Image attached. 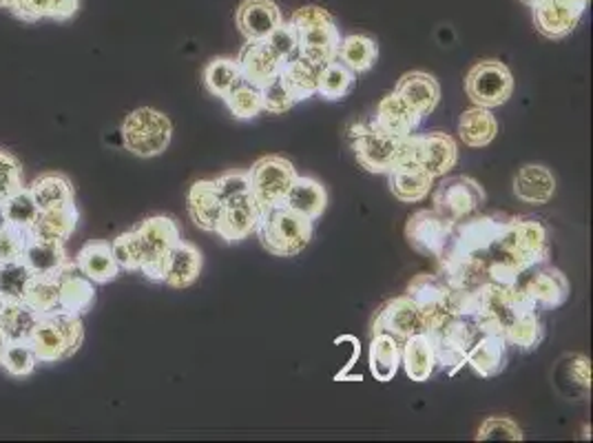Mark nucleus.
<instances>
[{"instance_id": "864d4df0", "label": "nucleus", "mask_w": 593, "mask_h": 443, "mask_svg": "<svg viewBox=\"0 0 593 443\" xmlns=\"http://www.w3.org/2000/svg\"><path fill=\"white\" fill-rule=\"evenodd\" d=\"M478 441H499V439H505V441H521L523 439V430L521 425L510 419V417H489L482 421V425L478 428V434H476Z\"/></svg>"}, {"instance_id": "b1692460", "label": "nucleus", "mask_w": 593, "mask_h": 443, "mask_svg": "<svg viewBox=\"0 0 593 443\" xmlns=\"http://www.w3.org/2000/svg\"><path fill=\"white\" fill-rule=\"evenodd\" d=\"M75 266L93 282V284H109L120 276V264L114 255L109 242L95 240L84 244L75 255Z\"/></svg>"}, {"instance_id": "f257e3e1", "label": "nucleus", "mask_w": 593, "mask_h": 443, "mask_svg": "<svg viewBox=\"0 0 593 443\" xmlns=\"http://www.w3.org/2000/svg\"><path fill=\"white\" fill-rule=\"evenodd\" d=\"M549 259L547 229L534 218H514L482 255L485 282L499 287L521 284L536 266Z\"/></svg>"}, {"instance_id": "72a5a7b5", "label": "nucleus", "mask_w": 593, "mask_h": 443, "mask_svg": "<svg viewBox=\"0 0 593 443\" xmlns=\"http://www.w3.org/2000/svg\"><path fill=\"white\" fill-rule=\"evenodd\" d=\"M499 133V120L485 107H472L458 118V138L469 149L487 147Z\"/></svg>"}, {"instance_id": "f704fd0d", "label": "nucleus", "mask_w": 593, "mask_h": 443, "mask_svg": "<svg viewBox=\"0 0 593 443\" xmlns=\"http://www.w3.org/2000/svg\"><path fill=\"white\" fill-rule=\"evenodd\" d=\"M80 10V0H16L10 10L23 23L71 21Z\"/></svg>"}, {"instance_id": "6ab92c4d", "label": "nucleus", "mask_w": 593, "mask_h": 443, "mask_svg": "<svg viewBox=\"0 0 593 443\" xmlns=\"http://www.w3.org/2000/svg\"><path fill=\"white\" fill-rule=\"evenodd\" d=\"M510 343L503 333H480L478 339L467 350L465 366H469L478 377H497L508 369Z\"/></svg>"}, {"instance_id": "20e7f679", "label": "nucleus", "mask_w": 593, "mask_h": 443, "mask_svg": "<svg viewBox=\"0 0 593 443\" xmlns=\"http://www.w3.org/2000/svg\"><path fill=\"white\" fill-rule=\"evenodd\" d=\"M261 246L277 257L300 255L313 240V220L288 209L286 205L264 209L255 231Z\"/></svg>"}, {"instance_id": "9b49d317", "label": "nucleus", "mask_w": 593, "mask_h": 443, "mask_svg": "<svg viewBox=\"0 0 593 443\" xmlns=\"http://www.w3.org/2000/svg\"><path fill=\"white\" fill-rule=\"evenodd\" d=\"M485 191L469 175H450L437 185L432 194V209L450 222H461L476 215L485 207Z\"/></svg>"}, {"instance_id": "c9c22d12", "label": "nucleus", "mask_w": 593, "mask_h": 443, "mask_svg": "<svg viewBox=\"0 0 593 443\" xmlns=\"http://www.w3.org/2000/svg\"><path fill=\"white\" fill-rule=\"evenodd\" d=\"M402 366V341L376 333L370 341V373L376 382H392Z\"/></svg>"}, {"instance_id": "e2e57ef3", "label": "nucleus", "mask_w": 593, "mask_h": 443, "mask_svg": "<svg viewBox=\"0 0 593 443\" xmlns=\"http://www.w3.org/2000/svg\"><path fill=\"white\" fill-rule=\"evenodd\" d=\"M3 306H5V298H3V295H0V311H3Z\"/></svg>"}, {"instance_id": "e433bc0d", "label": "nucleus", "mask_w": 593, "mask_h": 443, "mask_svg": "<svg viewBox=\"0 0 593 443\" xmlns=\"http://www.w3.org/2000/svg\"><path fill=\"white\" fill-rule=\"evenodd\" d=\"M40 211L75 205V191L65 173H43L30 187Z\"/></svg>"}, {"instance_id": "9d476101", "label": "nucleus", "mask_w": 593, "mask_h": 443, "mask_svg": "<svg viewBox=\"0 0 593 443\" xmlns=\"http://www.w3.org/2000/svg\"><path fill=\"white\" fill-rule=\"evenodd\" d=\"M246 173H248V191L253 194L261 209L283 205L296 177L294 164L281 155H264Z\"/></svg>"}, {"instance_id": "5fc2aeb1", "label": "nucleus", "mask_w": 593, "mask_h": 443, "mask_svg": "<svg viewBox=\"0 0 593 443\" xmlns=\"http://www.w3.org/2000/svg\"><path fill=\"white\" fill-rule=\"evenodd\" d=\"M30 237H32L30 231L14 226V224H8V226L0 229V264L23 259V253H25Z\"/></svg>"}, {"instance_id": "de8ad7c7", "label": "nucleus", "mask_w": 593, "mask_h": 443, "mask_svg": "<svg viewBox=\"0 0 593 443\" xmlns=\"http://www.w3.org/2000/svg\"><path fill=\"white\" fill-rule=\"evenodd\" d=\"M38 358L30 343V339L25 341H8L3 360H0V366L8 371V375L12 377H30L36 366H38Z\"/></svg>"}, {"instance_id": "8fccbe9b", "label": "nucleus", "mask_w": 593, "mask_h": 443, "mask_svg": "<svg viewBox=\"0 0 593 443\" xmlns=\"http://www.w3.org/2000/svg\"><path fill=\"white\" fill-rule=\"evenodd\" d=\"M32 276V269L23 259L3 261L0 264V295L5 300H23Z\"/></svg>"}, {"instance_id": "58836bf2", "label": "nucleus", "mask_w": 593, "mask_h": 443, "mask_svg": "<svg viewBox=\"0 0 593 443\" xmlns=\"http://www.w3.org/2000/svg\"><path fill=\"white\" fill-rule=\"evenodd\" d=\"M23 261L30 266L32 273H58L62 266L69 261L65 242H54V240H40V237H30Z\"/></svg>"}, {"instance_id": "603ef678", "label": "nucleus", "mask_w": 593, "mask_h": 443, "mask_svg": "<svg viewBox=\"0 0 593 443\" xmlns=\"http://www.w3.org/2000/svg\"><path fill=\"white\" fill-rule=\"evenodd\" d=\"M261 103H264V112H268L272 116L288 114L296 105L292 94L288 92L286 82L281 80V75L272 78L268 84L261 86Z\"/></svg>"}, {"instance_id": "0eeeda50", "label": "nucleus", "mask_w": 593, "mask_h": 443, "mask_svg": "<svg viewBox=\"0 0 593 443\" xmlns=\"http://www.w3.org/2000/svg\"><path fill=\"white\" fill-rule=\"evenodd\" d=\"M458 162V144L447 133H412L402 138V149L394 166H417L430 173L434 180L443 177Z\"/></svg>"}, {"instance_id": "412c9836", "label": "nucleus", "mask_w": 593, "mask_h": 443, "mask_svg": "<svg viewBox=\"0 0 593 443\" xmlns=\"http://www.w3.org/2000/svg\"><path fill=\"white\" fill-rule=\"evenodd\" d=\"M235 23L248 43L266 40L281 23V10L272 0H244L235 12Z\"/></svg>"}, {"instance_id": "37998d69", "label": "nucleus", "mask_w": 593, "mask_h": 443, "mask_svg": "<svg viewBox=\"0 0 593 443\" xmlns=\"http://www.w3.org/2000/svg\"><path fill=\"white\" fill-rule=\"evenodd\" d=\"M505 339L510 346H514L521 352H530L534 348H538L545 339V324L538 315V311L521 315L519 319H514L505 330H503Z\"/></svg>"}, {"instance_id": "4468645a", "label": "nucleus", "mask_w": 593, "mask_h": 443, "mask_svg": "<svg viewBox=\"0 0 593 443\" xmlns=\"http://www.w3.org/2000/svg\"><path fill=\"white\" fill-rule=\"evenodd\" d=\"M261 207L257 205V200L253 198L251 191L237 194L229 200H224V209H222V218L218 222L216 233L229 242V244H237L246 237H251L261 220Z\"/></svg>"}, {"instance_id": "7c9ffc66", "label": "nucleus", "mask_w": 593, "mask_h": 443, "mask_svg": "<svg viewBox=\"0 0 593 443\" xmlns=\"http://www.w3.org/2000/svg\"><path fill=\"white\" fill-rule=\"evenodd\" d=\"M554 384L567 399H584L591 393V362L584 354H565L554 371Z\"/></svg>"}, {"instance_id": "49530a36", "label": "nucleus", "mask_w": 593, "mask_h": 443, "mask_svg": "<svg viewBox=\"0 0 593 443\" xmlns=\"http://www.w3.org/2000/svg\"><path fill=\"white\" fill-rule=\"evenodd\" d=\"M231 114L237 120H253L264 112V103H261V89L240 80L231 92L224 96Z\"/></svg>"}, {"instance_id": "13d9d810", "label": "nucleus", "mask_w": 593, "mask_h": 443, "mask_svg": "<svg viewBox=\"0 0 593 443\" xmlns=\"http://www.w3.org/2000/svg\"><path fill=\"white\" fill-rule=\"evenodd\" d=\"M5 346H8V337L3 335V330H0V360H3V352H5Z\"/></svg>"}, {"instance_id": "f3484780", "label": "nucleus", "mask_w": 593, "mask_h": 443, "mask_svg": "<svg viewBox=\"0 0 593 443\" xmlns=\"http://www.w3.org/2000/svg\"><path fill=\"white\" fill-rule=\"evenodd\" d=\"M452 224L454 222L445 220L434 209H421L408 218L406 240L417 253L437 257L447 242Z\"/></svg>"}, {"instance_id": "c03bdc74", "label": "nucleus", "mask_w": 593, "mask_h": 443, "mask_svg": "<svg viewBox=\"0 0 593 443\" xmlns=\"http://www.w3.org/2000/svg\"><path fill=\"white\" fill-rule=\"evenodd\" d=\"M242 80L240 75V65L237 58H213L207 67H205V84L209 89V94L224 98L231 89Z\"/></svg>"}, {"instance_id": "4c0bfd02", "label": "nucleus", "mask_w": 593, "mask_h": 443, "mask_svg": "<svg viewBox=\"0 0 593 443\" xmlns=\"http://www.w3.org/2000/svg\"><path fill=\"white\" fill-rule=\"evenodd\" d=\"M78 220H80V213H78L75 205L60 207V209H47V211L38 213L30 233L40 240L67 242L73 235Z\"/></svg>"}, {"instance_id": "dca6fc26", "label": "nucleus", "mask_w": 593, "mask_h": 443, "mask_svg": "<svg viewBox=\"0 0 593 443\" xmlns=\"http://www.w3.org/2000/svg\"><path fill=\"white\" fill-rule=\"evenodd\" d=\"M521 287L538 311H551L562 306L571 291L567 276L560 269H554L547 261L532 269L525 282H521Z\"/></svg>"}, {"instance_id": "aec40b11", "label": "nucleus", "mask_w": 593, "mask_h": 443, "mask_svg": "<svg viewBox=\"0 0 593 443\" xmlns=\"http://www.w3.org/2000/svg\"><path fill=\"white\" fill-rule=\"evenodd\" d=\"M58 276V308L84 315L95 304V284L78 269L75 261H67Z\"/></svg>"}, {"instance_id": "c85d7f7f", "label": "nucleus", "mask_w": 593, "mask_h": 443, "mask_svg": "<svg viewBox=\"0 0 593 443\" xmlns=\"http://www.w3.org/2000/svg\"><path fill=\"white\" fill-rule=\"evenodd\" d=\"M283 205L315 222L324 215L328 207V191L319 180H315V177L296 175Z\"/></svg>"}, {"instance_id": "a878e982", "label": "nucleus", "mask_w": 593, "mask_h": 443, "mask_svg": "<svg viewBox=\"0 0 593 443\" xmlns=\"http://www.w3.org/2000/svg\"><path fill=\"white\" fill-rule=\"evenodd\" d=\"M421 116L408 105L404 103L397 94H387L381 98V103L376 105V116L372 120V125L394 138H408L412 133H417V129L421 127Z\"/></svg>"}, {"instance_id": "393cba45", "label": "nucleus", "mask_w": 593, "mask_h": 443, "mask_svg": "<svg viewBox=\"0 0 593 443\" xmlns=\"http://www.w3.org/2000/svg\"><path fill=\"white\" fill-rule=\"evenodd\" d=\"M186 209L197 229L216 233L218 222L222 218V209H224V200L220 198L216 183L213 180L193 183L186 196Z\"/></svg>"}, {"instance_id": "2f4dec72", "label": "nucleus", "mask_w": 593, "mask_h": 443, "mask_svg": "<svg viewBox=\"0 0 593 443\" xmlns=\"http://www.w3.org/2000/svg\"><path fill=\"white\" fill-rule=\"evenodd\" d=\"M387 180L392 196L408 205L423 202L434 189V177L417 166H392L387 171Z\"/></svg>"}, {"instance_id": "bf43d9fd", "label": "nucleus", "mask_w": 593, "mask_h": 443, "mask_svg": "<svg viewBox=\"0 0 593 443\" xmlns=\"http://www.w3.org/2000/svg\"><path fill=\"white\" fill-rule=\"evenodd\" d=\"M16 0H0V10H12Z\"/></svg>"}, {"instance_id": "423d86ee", "label": "nucleus", "mask_w": 593, "mask_h": 443, "mask_svg": "<svg viewBox=\"0 0 593 443\" xmlns=\"http://www.w3.org/2000/svg\"><path fill=\"white\" fill-rule=\"evenodd\" d=\"M432 339L434 354H437V369H443L447 377H454L467 360V350L478 339L480 328L474 315H458L447 313L439 324L426 330Z\"/></svg>"}, {"instance_id": "4d7b16f0", "label": "nucleus", "mask_w": 593, "mask_h": 443, "mask_svg": "<svg viewBox=\"0 0 593 443\" xmlns=\"http://www.w3.org/2000/svg\"><path fill=\"white\" fill-rule=\"evenodd\" d=\"M213 183H216V189H218L220 198L229 200V198H233L237 194L248 191V173L246 171L224 173V175H220L218 180H213Z\"/></svg>"}, {"instance_id": "c756f323", "label": "nucleus", "mask_w": 593, "mask_h": 443, "mask_svg": "<svg viewBox=\"0 0 593 443\" xmlns=\"http://www.w3.org/2000/svg\"><path fill=\"white\" fill-rule=\"evenodd\" d=\"M402 366L412 382H428L437 371V354L428 333L410 335L402 341Z\"/></svg>"}, {"instance_id": "7ed1b4c3", "label": "nucleus", "mask_w": 593, "mask_h": 443, "mask_svg": "<svg viewBox=\"0 0 593 443\" xmlns=\"http://www.w3.org/2000/svg\"><path fill=\"white\" fill-rule=\"evenodd\" d=\"M82 341H84L82 315L62 308L40 313L30 337V343L40 364H58L73 358L80 350Z\"/></svg>"}, {"instance_id": "052dcab7", "label": "nucleus", "mask_w": 593, "mask_h": 443, "mask_svg": "<svg viewBox=\"0 0 593 443\" xmlns=\"http://www.w3.org/2000/svg\"><path fill=\"white\" fill-rule=\"evenodd\" d=\"M10 222H8V218H5V209H3V205H0V229H3V226H8Z\"/></svg>"}, {"instance_id": "cd10ccee", "label": "nucleus", "mask_w": 593, "mask_h": 443, "mask_svg": "<svg viewBox=\"0 0 593 443\" xmlns=\"http://www.w3.org/2000/svg\"><path fill=\"white\" fill-rule=\"evenodd\" d=\"M556 194V177L543 164H525L514 177V196L525 205H547Z\"/></svg>"}, {"instance_id": "6e6d98bb", "label": "nucleus", "mask_w": 593, "mask_h": 443, "mask_svg": "<svg viewBox=\"0 0 593 443\" xmlns=\"http://www.w3.org/2000/svg\"><path fill=\"white\" fill-rule=\"evenodd\" d=\"M268 47L286 62L292 56H296V47H300V38H296V30L294 25L288 21H283L268 38H266Z\"/></svg>"}, {"instance_id": "79ce46f5", "label": "nucleus", "mask_w": 593, "mask_h": 443, "mask_svg": "<svg viewBox=\"0 0 593 443\" xmlns=\"http://www.w3.org/2000/svg\"><path fill=\"white\" fill-rule=\"evenodd\" d=\"M354 82H357V73L352 69H348L339 60H330L322 65V71L317 78V96L330 103L344 101L354 89Z\"/></svg>"}, {"instance_id": "09e8293b", "label": "nucleus", "mask_w": 593, "mask_h": 443, "mask_svg": "<svg viewBox=\"0 0 593 443\" xmlns=\"http://www.w3.org/2000/svg\"><path fill=\"white\" fill-rule=\"evenodd\" d=\"M3 209H5V218L10 224L14 226H21L25 231H32L40 209L30 191V187H23L19 189L14 196H10L5 202H3Z\"/></svg>"}, {"instance_id": "6e6552de", "label": "nucleus", "mask_w": 593, "mask_h": 443, "mask_svg": "<svg viewBox=\"0 0 593 443\" xmlns=\"http://www.w3.org/2000/svg\"><path fill=\"white\" fill-rule=\"evenodd\" d=\"M123 142L138 158H155L164 153L173 138L168 116L153 107H140L123 123Z\"/></svg>"}, {"instance_id": "39448f33", "label": "nucleus", "mask_w": 593, "mask_h": 443, "mask_svg": "<svg viewBox=\"0 0 593 443\" xmlns=\"http://www.w3.org/2000/svg\"><path fill=\"white\" fill-rule=\"evenodd\" d=\"M290 23L296 30V38H300L296 54L317 65L337 60L341 32L330 12L317 5H306L292 14Z\"/></svg>"}, {"instance_id": "ddd939ff", "label": "nucleus", "mask_w": 593, "mask_h": 443, "mask_svg": "<svg viewBox=\"0 0 593 443\" xmlns=\"http://www.w3.org/2000/svg\"><path fill=\"white\" fill-rule=\"evenodd\" d=\"M589 0H540L534 5V25L549 40L569 36L582 21Z\"/></svg>"}, {"instance_id": "a19ab883", "label": "nucleus", "mask_w": 593, "mask_h": 443, "mask_svg": "<svg viewBox=\"0 0 593 443\" xmlns=\"http://www.w3.org/2000/svg\"><path fill=\"white\" fill-rule=\"evenodd\" d=\"M38 322V313L23 300H5L0 311V330L8 341H25L32 337V330Z\"/></svg>"}, {"instance_id": "bb28decb", "label": "nucleus", "mask_w": 593, "mask_h": 443, "mask_svg": "<svg viewBox=\"0 0 593 443\" xmlns=\"http://www.w3.org/2000/svg\"><path fill=\"white\" fill-rule=\"evenodd\" d=\"M202 253L195 244L179 240L177 246L171 250L168 261H166V271H164V284L171 289H188L195 284V280L202 273Z\"/></svg>"}, {"instance_id": "a18cd8bd", "label": "nucleus", "mask_w": 593, "mask_h": 443, "mask_svg": "<svg viewBox=\"0 0 593 443\" xmlns=\"http://www.w3.org/2000/svg\"><path fill=\"white\" fill-rule=\"evenodd\" d=\"M23 302H27L38 315L58 308V276L56 273H34Z\"/></svg>"}, {"instance_id": "4be33fe9", "label": "nucleus", "mask_w": 593, "mask_h": 443, "mask_svg": "<svg viewBox=\"0 0 593 443\" xmlns=\"http://www.w3.org/2000/svg\"><path fill=\"white\" fill-rule=\"evenodd\" d=\"M394 94L408 103L421 118H426L437 109L441 101V84L432 73L408 71L399 78L397 86H394Z\"/></svg>"}, {"instance_id": "680f3d73", "label": "nucleus", "mask_w": 593, "mask_h": 443, "mask_svg": "<svg viewBox=\"0 0 593 443\" xmlns=\"http://www.w3.org/2000/svg\"><path fill=\"white\" fill-rule=\"evenodd\" d=\"M521 3H523V5H527V8H534V5H538V3H540V0H521Z\"/></svg>"}, {"instance_id": "f8f14e48", "label": "nucleus", "mask_w": 593, "mask_h": 443, "mask_svg": "<svg viewBox=\"0 0 593 443\" xmlns=\"http://www.w3.org/2000/svg\"><path fill=\"white\" fill-rule=\"evenodd\" d=\"M357 162L370 173H387L397 162L402 138H394L374 125H354L350 129Z\"/></svg>"}, {"instance_id": "5701e85b", "label": "nucleus", "mask_w": 593, "mask_h": 443, "mask_svg": "<svg viewBox=\"0 0 593 443\" xmlns=\"http://www.w3.org/2000/svg\"><path fill=\"white\" fill-rule=\"evenodd\" d=\"M237 65H240L242 80L261 89L264 84H268L272 78L281 73L283 60L268 47L266 40H255L242 49Z\"/></svg>"}, {"instance_id": "1a4fd4ad", "label": "nucleus", "mask_w": 593, "mask_h": 443, "mask_svg": "<svg viewBox=\"0 0 593 443\" xmlns=\"http://www.w3.org/2000/svg\"><path fill=\"white\" fill-rule=\"evenodd\" d=\"M514 75L501 60H480L465 78V94L476 107L497 109L512 98Z\"/></svg>"}, {"instance_id": "f03ea898", "label": "nucleus", "mask_w": 593, "mask_h": 443, "mask_svg": "<svg viewBox=\"0 0 593 443\" xmlns=\"http://www.w3.org/2000/svg\"><path fill=\"white\" fill-rule=\"evenodd\" d=\"M182 240L179 224L168 215L144 218L136 229L118 235L112 242L120 269L142 273L153 282L164 280L171 250Z\"/></svg>"}, {"instance_id": "ea45409f", "label": "nucleus", "mask_w": 593, "mask_h": 443, "mask_svg": "<svg viewBox=\"0 0 593 443\" xmlns=\"http://www.w3.org/2000/svg\"><path fill=\"white\" fill-rule=\"evenodd\" d=\"M376 58H379L376 40L365 34H350V36H344L339 43L337 60L344 62L354 73L370 71L374 67Z\"/></svg>"}, {"instance_id": "a211bd4d", "label": "nucleus", "mask_w": 593, "mask_h": 443, "mask_svg": "<svg viewBox=\"0 0 593 443\" xmlns=\"http://www.w3.org/2000/svg\"><path fill=\"white\" fill-rule=\"evenodd\" d=\"M450 287L441 276L421 273L408 284V298L426 319L428 330L450 313Z\"/></svg>"}, {"instance_id": "473e14b6", "label": "nucleus", "mask_w": 593, "mask_h": 443, "mask_svg": "<svg viewBox=\"0 0 593 443\" xmlns=\"http://www.w3.org/2000/svg\"><path fill=\"white\" fill-rule=\"evenodd\" d=\"M322 65L311 62L304 56H292L281 65V80L286 82L288 92L292 94L294 103H304L313 96H317V78H319Z\"/></svg>"}, {"instance_id": "2eb2a0df", "label": "nucleus", "mask_w": 593, "mask_h": 443, "mask_svg": "<svg viewBox=\"0 0 593 443\" xmlns=\"http://www.w3.org/2000/svg\"><path fill=\"white\" fill-rule=\"evenodd\" d=\"M426 319L421 317V313L417 311V306L412 304V300L408 295L387 300L374 315L372 319V335L376 333H385L392 335L394 339H408L410 335L417 333H426Z\"/></svg>"}, {"instance_id": "3c124183", "label": "nucleus", "mask_w": 593, "mask_h": 443, "mask_svg": "<svg viewBox=\"0 0 593 443\" xmlns=\"http://www.w3.org/2000/svg\"><path fill=\"white\" fill-rule=\"evenodd\" d=\"M23 164L12 153L0 149V205H3L10 196H14L19 189H23Z\"/></svg>"}]
</instances>
